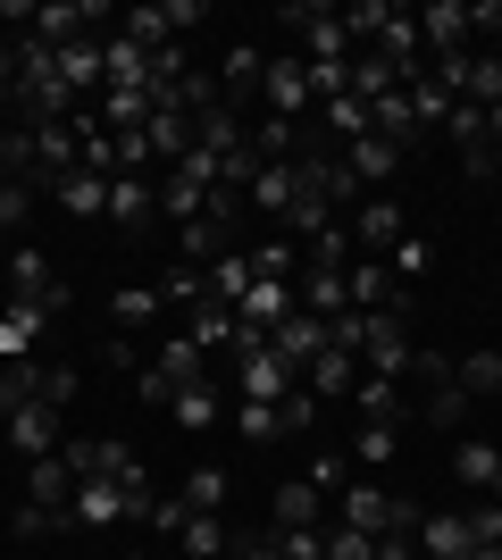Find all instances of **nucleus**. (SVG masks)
<instances>
[{
	"instance_id": "obj_1",
	"label": "nucleus",
	"mask_w": 502,
	"mask_h": 560,
	"mask_svg": "<svg viewBox=\"0 0 502 560\" xmlns=\"http://www.w3.org/2000/svg\"><path fill=\"white\" fill-rule=\"evenodd\" d=\"M201 376H210V351H201L185 327H176V335H167V343L143 360V369H135V394H143V401H160V410H167V401L185 394V385H201Z\"/></svg>"
},
{
	"instance_id": "obj_2",
	"label": "nucleus",
	"mask_w": 502,
	"mask_h": 560,
	"mask_svg": "<svg viewBox=\"0 0 502 560\" xmlns=\"http://www.w3.org/2000/svg\"><path fill=\"white\" fill-rule=\"evenodd\" d=\"M201 18H210L201 0H151V9H126L118 34H126V43H143V50H167L176 34H192Z\"/></svg>"
},
{
	"instance_id": "obj_3",
	"label": "nucleus",
	"mask_w": 502,
	"mask_h": 560,
	"mask_svg": "<svg viewBox=\"0 0 502 560\" xmlns=\"http://www.w3.org/2000/svg\"><path fill=\"white\" fill-rule=\"evenodd\" d=\"M402 234H410V218H402V201H394V192H369V201L352 210V252H360V259H394V243H402Z\"/></svg>"
},
{
	"instance_id": "obj_4",
	"label": "nucleus",
	"mask_w": 502,
	"mask_h": 560,
	"mask_svg": "<svg viewBox=\"0 0 502 560\" xmlns=\"http://www.w3.org/2000/svg\"><path fill=\"white\" fill-rule=\"evenodd\" d=\"M285 25H302V50H311V68H343L352 59V34H343V9H311V0H293Z\"/></svg>"
},
{
	"instance_id": "obj_5",
	"label": "nucleus",
	"mask_w": 502,
	"mask_h": 560,
	"mask_svg": "<svg viewBox=\"0 0 502 560\" xmlns=\"http://www.w3.org/2000/svg\"><path fill=\"white\" fill-rule=\"evenodd\" d=\"M410 318H394V310H369V335H360V360H369V376H410Z\"/></svg>"
},
{
	"instance_id": "obj_6",
	"label": "nucleus",
	"mask_w": 502,
	"mask_h": 560,
	"mask_svg": "<svg viewBox=\"0 0 502 560\" xmlns=\"http://www.w3.org/2000/svg\"><path fill=\"white\" fill-rule=\"evenodd\" d=\"M235 385H243V401H285L302 376H293V360H277L268 343H235Z\"/></svg>"
},
{
	"instance_id": "obj_7",
	"label": "nucleus",
	"mask_w": 502,
	"mask_h": 560,
	"mask_svg": "<svg viewBox=\"0 0 502 560\" xmlns=\"http://www.w3.org/2000/svg\"><path fill=\"white\" fill-rule=\"evenodd\" d=\"M444 135L460 142V176L469 185H486L502 167V151H494V135H486V109H469V101H453V117H444Z\"/></svg>"
},
{
	"instance_id": "obj_8",
	"label": "nucleus",
	"mask_w": 502,
	"mask_h": 560,
	"mask_svg": "<svg viewBox=\"0 0 502 560\" xmlns=\"http://www.w3.org/2000/svg\"><path fill=\"white\" fill-rule=\"evenodd\" d=\"M268 351H277V360H293V376H302V369L318 360V351H327V318H311V310L293 302L285 318L268 327Z\"/></svg>"
},
{
	"instance_id": "obj_9",
	"label": "nucleus",
	"mask_w": 502,
	"mask_h": 560,
	"mask_svg": "<svg viewBox=\"0 0 502 560\" xmlns=\"http://www.w3.org/2000/svg\"><path fill=\"white\" fill-rule=\"evenodd\" d=\"M260 101H268V117H302L311 109V59H268L260 68Z\"/></svg>"
},
{
	"instance_id": "obj_10",
	"label": "nucleus",
	"mask_w": 502,
	"mask_h": 560,
	"mask_svg": "<svg viewBox=\"0 0 502 560\" xmlns=\"http://www.w3.org/2000/svg\"><path fill=\"white\" fill-rule=\"evenodd\" d=\"M469 552H478L469 511H428L419 518V560H469Z\"/></svg>"
},
{
	"instance_id": "obj_11",
	"label": "nucleus",
	"mask_w": 502,
	"mask_h": 560,
	"mask_svg": "<svg viewBox=\"0 0 502 560\" xmlns=\"http://www.w3.org/2000/svg\"><path fill=\"white\" fill-rule=\"evenodd\" d=\"M419 50H428V59L469 50V0H428V9H419Z\"/></svg>"
},
{
	"instance_id": "obj_12",
	"label": "nucleus",
	"mask_w": 502,
	"mask_h": 560,
	"mask_svg": "<svg viewBox=\"0 0 502 560\" xmlns=\"http://www.w3.org/2000/svg\"><path fill=\"white\" fill-rule=\"evenodd\" d=\"M402 160H410V151H402V142H385V135H360V142H343V167L360 176V192H385Z\"/></svg>"
},
{
	"instance_id": "obj_13",
	"label": "nucleus",
	"mask_w": 502,
	"mask_h": 560,
	"mask_svg": "<svg viewBox=\"0 0 502 560\" xmlns=\"http://www.w3.org/2000/svg\"><path fill=\"white\" fill-rule=\"evenodd\" d=\"M9 293H17V302H43V310L68 302V293H59V277H50V252H34V243H17V252H9Z\"/></svg>"
},
{
	"instance_id": "obj_14",
	"label": "nucleus",
	"mask_w": 502,
	"mask_h": 560,
	"mask_svg": "<svg viewBox=\"0 0 502 560\" xmlns=\"http://www.w3.org/2000/svg\"><path fill=\"white\" fill-rule=\"evenodd\" d=\"M101 93H151V50L109 34V50H101Z\"/></svg>"
},
{
	"instance_id": "obj_15",
	"label": "nucleus",
	"mask_w": 502,
	"mask_h": 560,
	"mask_svg": "<svg viewBox=\"0 0 502 560\" xmlns=\"http://www.w3.org/2000/svg\"><path fill=\"white\" fill-rule=\"evenodd\" d=\"M101 50H109V34H101V25L50 50V59H59V84H68V93H101Z\"/></svg>"
},
{
	"instance_id": "obj_16",
	"label": "nucleus",
	"mask_w": 502,
	"mask_h": 560,
	"mask_svg": "<svg viewBox=\"0 0 502 560\" xmlns=\"http://www.w3.org/2000/svg\"><path fill=\"white\" fill-rule=\"evenodd\" d=\"M185 335L201 351H235L243 343V318H235V302H210V293H201V302L185 310Z\"/></svg>"
},
{
	"instance_id": "obj_17",
	"label": "nucleus",
	"mask_w": 502,
	"mask_h": 560,
	"mask_svg": "<svg viewBox=\"0 0 502 560\" xmlns=\"http://www.w3.org/2000/svg\"><path fill=\"white\" fill-rule=\"evenodd\" d=\"M9 427V444L25 452V460H50V452H59V410H50V401H25L17 419H0Z\"/></svg>"
},
{
	"instance_id": "obj_18",
	"label": "nucleus",
	"mask_w": 502,
	"mask_h": 560,
	"mask_svg": "<svg viewBox=\"0 0 502 560\" xmlns=\"http://www.w3.org/2000/svg\"><path fill=\"white\" fill-rule=\"evenodd\" d=\"M50 201L68 218H109V176H93V167H68L59 185H50Z\"/></svg>"
},
{
	"instance_id": "obj_19",
	"label": "nucleus",
	"mask_w": 502,
	"mask_h": 560,
	"mask_svg": "<svg viewBox=\"0 0 502 560\" xmlns=\"http://www.w3.org/2000/svg\"><path fill=\"white\" fill-rule=\"evenodd\" d=\"M160 218V185L151 176H109V226H151Z\"/></svg>"
},
{
	"instance_id": "obj_20",
	"label": "nucleus",
	"mask_w": 502,
	"mask_h": 560,
	"mask_svg": "<svg viewBox=\"0 0 502 560\" xmlns=\"http://www.w3.org/2000/svg\"><path fill=\"white\" fill-rule=\"evenodd\" d=\"M293 201H302V176H293V160H268L260 176H252V210H260V218H293Z\"/></svg>"
},
{
	"instance_id": "obj_21",
	"label": "nucleus",
	"mask_w": 502,
	"mask_h": 560,
	"mask_svg": "<svg viewBox=\"0 0 502 560\" xmlns=\"http://www.w3.org/2000/svg\"><path fill=\"white\" fill-rule=\"evenodd\" d=\"M302 385H311L318 401H327V394H352V385H360V351L327 343V351H318V360H311V369H302Z\"/></svg>"
},
{
	"instance_id": "obj_22",
	"label": "nucleus",
	"mask_w": 502,
	"mask_h": 560,
	"mask_svg": "<svg viewBox=\"0 0 502 560\" xmlns=\"http://www.w3.org/2000/svg\"><path fill=\"white\" fill-rule=\"evenodd\" d=\"M25 493H34L43 511H68L75 502V468L59 460V452H50V460H25Z\"/></svg>"
},
{
	"instance_id": "obj_23",
	"label": "nucleus",
	"mask_w": 502,
	"mask_h": 560,
	"mask_svg": "<svg viewBox=\"0 0 502 560\" xmlns=\"http://www.w3.org/2000/svg\"><path fill=\"white\" fill-rule=\"evenodd\" d=\"M25 401H43V360H0V419H17Z\"/></svg>"
},
{
	"instance_id": "obj_24",
	"label": "nucleus",
	"mask_w": 502,
	"mask_h": 560,
	"mask_svg": "<svg viewBox=\"0 0 502 560\" xmlns=\"http://www.w3.org/2000/svg\"><path fill=\"white\" fill-rule=\"evenodd\" d=\"M494 468H502V444H486V435H460V444H453V477H460L469 493L494 486Z\"/></svg>"
},
{
	"instance_id": "obj_25",
	"label": "nucleus",
	"mask_w": 502,
	"mask_h": 560,
	"mask_svg": "<svg viewBox=\"0 0 502 560\" xmlns=\"http://www.w3.org/2000/svg\"><path fill=\"white\" fill-rule=\"evenodd\" d=\"M352 93H360V101L402 93V68H394V59H377V50H352Z\"/></svg>"
},
{
	"instance_id": "obj_26",
	"label": "nucleus",
	"mask_w": 502,
	"mask_h": 560,
	"mask_svg": "<svg viewBox=\"0 0 502 560\" xmlns=\"http://www.w3.org/2000/svg\"><path fill=\"white\" fill-rule=\"evenodd\" d=\"M201 277H210V302H243L252 293V252H218Z\"/></svg>"
},
{
	"instance_id": "obj_27",
	"label": "nucleus",
	"mask_w": 502,
	"mask_h": 560,
	"mask_svg": "<svg viewBox=\"0 0 502 560\" xmlns=\"http://www.w3.org/2000/svg\"><path fill=\"white\" fill-rule=\"evenodd\" d=\"M268 527H318V486H311V477L277 486V511H268Z\"/></svg>"
},
{
	"instance_id": "obj_28",
	"label": "nucleus",
	"mask_w": 502,
	"mask_h": 560,
	"mask_svg": "<svg viewBox=\"0 0 502 560\" xmlns=\"http://www.w3.org/2000/svg\"><path fill=\"white\" fill-rule=\"evenodd\" d=\"M352 401H360V419H377V427H394V419H402V385H394V376H360V385H352Z\"/></svg>"
},
{
	"instance_id": "obj_29",
	"label": "nucleus",
	"mask_w": 502,
	"mask_h": 560,
	"mask_svg": "<svg viewBox=\"0 0 502 560\" xmlns=\"http://www.w3.org/2000/svg\"><path fill=\"white\" fill-rule=\"evenodd\" d=\"M460 101H469V109H494V101H502V59H494V50H469V84H460Z\"/></svg>"
},
{
	"instance_id": "obj_30",
	"label": "nucleus",
	"mask_w": 502,
	"mask_h": 560,
	"mask_svg": "<svg viewBox=\"0 0 502 560\" xmlns=\"http://www.w3.org/2000/svg\"><path fill=\"white\" fill-rule=\"evenodd\" d=\"M176 544H185V560H218V552H226V527H218L210 511H185V527H176Z\"/></svg>"
},
{
	"instance_id": "obj_31",
	"label": "nucleus",
	"mask_w": 502,
	"mask_h": 560,
	"mask_svg": "<svg viewBox=\"0 0 502 560\" xmlns=\"http://www.w3.org/2000/svg\"><path fill=\"white\" fill-rule=\"evenodd\" d=\"M453 376H460V394H469V401L502 394V351H469V360H453Z\"/></svg>"
},
{
	"instance_id": "obj_32",
	"label": "nucleus",
	"mask_w": 502,
	"mask_h": 560,
	"mask_svg": "<svg viewBox=\"0 0 502 560\" xmlns=\"http://www.w3.org/2000/svg\"><path fill=\"white\" fill-rule=\"evenodd\" d=\"M176 502H185V511H210V518H218V511H226V468H192Z\"/></svg>"
},
{
	"instance_id": "obj_33",
	"label": "nucleus",
	"mask_w": 502,
	"mask_h": 560,
	"mask_svg": "<svg viewBox=\"0 0 502 560\" xmlns=\"http://www.w3.org/2000/svg\"><path fill=\"white\" fill-rule=\"evenodd\" d=\"M419 410H428V427H460V419H469V394H460V376L428 385V401H419Z\"/></svg>"
},
{
	"instance_id": "obj_34",
	"label": "nucleus",
	"mask_w": 502,
	"mask_h": 560,
	"mask_svg": "<svg viewBox=\"0 0 502 560\" xmlns=\"http://www.w3.org/2000/svg\"><path fill=\"white\" fill-rule=\"evenodd\" d=\"M167 410H176V427H218V385L201 376V385H185V394L167 401Z\"/></svg>"
},
{
	"instance_id": "obj_35",
	"label": "nucleus",
	"mask_w": 502,
	"mask_h": 560,
	"mask_svg": "<svg viewBox=\"0 0 502 560\" xmlns=\"http://www.w3.org/2000/svg\"><path fill=\"white\" fill-rule=\"evenodd\" d=\"M268 544L285 560H327V536H318V527H268Z\"/></svg>"
},
{
	"instance_id": "obj_36",
	"label": "nucleus",
	"mask_w": 502,
	"mask_h": 560,
	"mask_svg": "<svg viewBox=\"0 0 502 560\" xmlns=\"http://www.w3.org/2000/svg\"><path fill=\"white\" fill-rule=\"evenodd\" d=\"M352 460H360V468H377V460H394V427H377V419H360V435H352Z\"/></svg>"
},
{
	"instance_id": "obj_37",
	"label": "nucleus",
	"mask_w": 502,
	"mask_h": 560,
	"mask_svg": "<svg viewBox=\"0 0 502 560\" xmlns=\"http://www.w3.org/2000/svg\"><path fill=\"white\" fill-rule=\"evenodd\" d=\"M311 486H318V493H343V486H352V452H327V444H318V460H311Z\"/></svg>"
},
{
	"instance_id": "obj_38",
	"label": "nucleus",
	"mask_w": 502,
	"mask_h": 560,
	"mask_svg": "<svg viewBox=\"0 0 502 560\" xmlns=\"http://www.w3.org/2000/svg\"><path fill=\"white\" fill-rule=\"evenodd\" d=\"M243 435H252V444H277V435H285V419H277V401H243Z\"/></svg>"
},
{
	"instance_id": "obj_39",
	"label": "nucleus",
	"mask_w": 502,
	"mask_h": 560,
	"mask_svg": "<svg viewBox=\"0 0 502 560\" xmlns=\"http://www.w3.org/2000/svg\"><path fill=\"white\" fill-rule=\"evenodd\" d=\"M151 310H167V302H160V284H135V293H118V327H143Z\"/></svg>"
},
{
	"instance_id": "obj_40",
	"label": "nucleus",
	"mask_w": 502,
	"mask_h": 560,
	"mask_svg": "<svg viewBox=\"0 0 502 560\" xmlns=\"http://www.w3.org/2000/svg\"><path fill=\"white\" fill-rule=\"evenodd\" d=\"M25 210H34V185H25V176H9V185H0V234L17 226Z\"/></svg>"
},
{
	"instance_id": "obj_41",
	"label": "nucleus",
	"mask_w": 502,
	"mask_h": 560,
	"mask_svg": "<svg viewBox=\"0 0 502 560\" xmlns=\"http://www.w3.org/2000/svg\"><path fill=\"white\" fill-rule=\"evenodd\" d=\"M75 394H84V376H75V369H43V401H50V410H68Z\"/></svg>"
},
{
	"instance_id": "obj_42",
	"label": "nucleus",
	"mask_w": 502,
	"mask_h": 560,
	"mask_svg": "<svg viewBox=\"0 0 502 560\" xmlns=\"http://www.w3.org/2000/svg\"><path fill=\"white\" fill-rule=\"evenodd\" d=\"M327 560H377V544L352 536V527H327Z\"/></svg>"
},
{
	"instance_id": "obj_43",
	"label": "nucleus",
	"mask_w": 502,
	"mask_h": 560,
	"mask_svg": "<svg viewBox=\"0 0 502 560\" xmlns=\"http://www.w3.org/2000/svg\"><path fill=\"white\" fill-rule=\"evenodd\" d=\"M469 34H502V0H469Z\"/></svg>"
},
{
	"instance_id": "obj_44",
	"label": "nucleus",
	"mask_w": 502,
	"mask_h": 560,
	"mask_svg": "<svg viewBox=\"0 0 502 560\" xmlns=\"http://www.w3.org/2000/svg\"><path fill=\"white\" fill-rule=\"evenodd\" d=\"M9 101H17V50L0 43V109H9Z\"/></svg>"
},
{
	"instance_id": "obj_45",
	"label": "nucleus",
	"mask_w": 502,
	"mask_h": 560,
	"mask_svg": "<svg viewBox=\"0 0 502 560\" xmlns=\"http://www.w3.org/2000/svg\"><path fill=\"white\" fill-rule=\"evenodd\" d=\"M377 560H419V536H377Z\"/></svg>"
},
{
	"instance_id": "obj_46",
	"label": "nucleus",
	"mask_w": 502,
	"mask_h": 560,
	"mask_svg": "<svg viewBox=\"0 0 502 560\" xmlns=\"http://www.w3.org/2000/svg\"><path fill=\"white\" fill-rule=\"evenodd\" d=\"M243 560H285V552H277V544H243Z\"/></svg>"
},
{
	"instance_id": "obj_47",
	"label": "nucleus",
	"mask_w": 502,
	"mask_h": 560,
	"mask_svg": "<svg viewBox=\"0 0 502 560\" xmlns=\"http://www.w3.org/2000/svg\"><path fill=\"white\" fill-rule=\"evenodd\" d=\"M486 135H494V151H502V101H494V109H486Z\"/></svg>"
},
{
	"instance_id": "obj_48",
	"label": "nucleus",
	"mask_w": 502,
	"mask_h": 560,
	"mask_svg": "<svg viewBox=\"0 0 502 560\" xmlns=\"http://www.w3.org/2000/svg\"><path fill=\"white\" fill-rule=\"evenodd\" d=\"M486 502H502V468H494V486H486Z\"/></svg>"
},
{
	"instance_id": "obj_49",
	"label": "nucleus",
	"mask_w": 502,
	"mask_h": 560,
	"mask_svg": "<svg viewBox=\"0 0 502 560\" xmlns=\"http://www.w3.org/2000/svg\"><path fill=\"white\" fill-rule=\"evenodd\" d=\"M0 185H9V151H0Z\"/></svg>"
}]
</instances>
